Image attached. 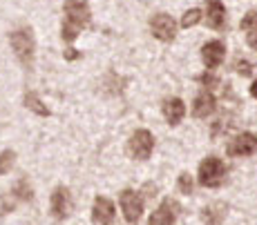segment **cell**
Returning a JSON list of instances; mask_svg holds the SVG:
<instances>
[{
    "label": "cell",
    "instance_id": "ba28073f",
    "mask_svg": "<svg viewBox=\"0 0 257 225\" xmlns=\"http://www.w3.org/2000/svg\"><path fill=\"white\" fill-rule=\"evenodd\" d=\"M177 214H179V203L172 198H166L164 203L152 212L150 225H172L177 221Z\"/></svg>",
    "mask_w": 257,
    "mask_h": 225
},
{
    "label": "cell",
    "instance_id": "44dd1931",
    "mask_svg": "<svg viewBox=\"0 0 257 225\" xmlns=\"http://www.w3.org/2000/svg\"><path fill=\"white\" fill-rule=\"evenodd\" d=\"M237 72H239V74H244V76H248V74H250V62L237 60Z\"/></svg>",
    "mask_w": 257,
    "mask_h": 225
},
{
    "label": "cell",
    "instance_id": "4fadbf2b",
    "mask_svg": "<svg viewBox=\"0 0 257 225\" xmlns=\"http://www.w3.org/2000/svg\"><path fill=\"white\" fill-rule=\"evenodd\" d=\"M164 116L170 125H179L186 116V105L181 98H168L164 102Z\"/></svg>",
    "mask_w": 257,
    "mask_h": 225
},
{
    "label": "cell",
    "instance_id": "52a82bcc",
    "mask_svg": "<svg viewBox=\"0 0 257 225\" xmlns=\"http://www.w3.org/2000/svg\"><path fill=\"white\" fill-rule=\"evenodd\" d=\"M72 194H70V190L67 188H56L54 190V194H52V214H54V218L56 221H65L67 216H70V212H72Z\"/></svg>",
    "mask_w": 257,
    "mask_h": 225
},
{
    "label": "cell",
    "instance_id": "5b68a950",
    "mask_svg": "<svg viewBox=\"0 0 257 225\" xmlns=\"http://www.w3.org/2000/svg\"><path fill=\"white\" fill-rule=\"evenodd\" d=\"M121 210L127 223H137L143 212V198L135 190H123L121 192Z\"/></svg>",
    "mask_w": 257,
    "mask_h": 225
},
{
    "label": "cell",
    "instance_id": "9a60e30c",
    "mask_svg": "<svg viewBox=\"0 0 257 225\" xmlns=\"http://www.w3.org/2000/svg\"><path fill=\"white\" fill-rule=\"evenodd\" d=\"M241 29L246 32V40H248V45L253 47L257 52V14L250 12L244 16V20H241Z\"/></svg>",
    "mask_w": 257,
    "mask_h": 225
},
{
    "label": "cell",
    "instance_id": "ffe728a7",
    "mask_svg": "<svg viewBox=\"0 0 257 225\" xmlns=\"http://www.w3.org/2000/svg\"><path fill=\"white\" fill-rule=\"evenodd\" d=\"M179 190L184 194H192V178H190V174H179Z\"/></svg>",
    "mask_w": 257,
    "mask_h": 225
},
{
    "label": "cell",
    "instance_id": "603a6c76",
    "mask_svg": "<svg viewBox=\"0 0 257 225\" xmlns=\"http://www.w3.org/2000/svg\"><path fill=\"white\" fill-rule=\"evenodd\" d=\"M250 94H253V98H257V80L253 82V87H250Z\"/></svg>",
    "mask_w": 257,
    "mask_h": 225
},
{
    "label": "cell",
    "instance_id": "d6986e66",
    "mask_svg": "<svg viewBox=\"0 0 257 225\" xmlns=\"http://www.w3.org/2000/svg\"><path fill=\"white\" fill-rule=\"evenodd\" d=\"M199 20H201V12H199V9H190V12H186L184 18H181V27L188 29V27L197 25Z\"/></svg>",
    "mask_w": 257,
    "mask_h": 225
},
{
    "label": "cell",
    "instance_id": "7c38bea8",
    "mask_svg": "<svg viewBox=\"0 0 257 225\" xmlns=\"http://www.w3.org/2000/svg\"><path fill=\"white\" fill-rule=\"evenodd\" d=\"M206 22L212 29H224L226 25V7L221 0H208V12H206Z\"/></svg>",
    "mask_w": 257,
    "mask_h": 225
},
{
    "label": "cell",
    "instance_id": "30bf717a",
    "mask_svg": "<svg viewBox=\"0 0 257 225\" xmlns=\"http://www.w3.org/2000/svg\"><path fill=\"white\" fill-rule=\"evenodd\" d=\"M257 152V136L255 134H239L233 143L228 145V154L230 156H250Z\"/></svg>",
    "mask_w": 257,
    "mask_h": 225
},
{
    "label": "cell",
    "instance_id": "2e32d148",
    "mask_svg": "<svg viewBox=\"0 0 257 225\" xmlns=\"http://www.w3.org/2000/svg\"><path fill=\"white\" fill-rule=\"evenodd\" d=\"M25 107H27V110H32V112H36L38 116H49V110H47L45 105H43L41 98H38L34 92L25 94Z\"/></svg>",
    "mask_w": 257,
    "mask_h": 225
},
{
    "label": "cell",
    "instance_id": "7402d4cb",
    "mask_svg": "<svg viewBox=\"0 0 257 225\" xmlns=\"http://www.w3.org/2000/svg\"><path fill=\"white\" fill-rule=\"evenodd\" d=\"M65 58H67V60H76V58H78V52H76V50H67V52H65Z\"/></svg>",
    "mask_w": 257,
    "mask_h": 225
},
{
    "label": "cell",
    "instance_id": "7a4b0ae2",
    "mask_svg": "<svg viewBox=\"0 0 257 225\" xmlns=\"http://www.w3.org/2000/svg\"><path fill=\"white\" fill-rule=\"evenodd\" d=\"M9 42H12V50L16 54V58L21 60V65L27 72L34 70V50H36V42H34V34L29 27H21L16 32L9 34Z\"/></svg>",
    "mask_w": 257,
    "mask_h": 225
},
{
    "label": "cell",
    "instance_id": "e0dca14e",
    "mask_svg": "<svg viewBox=\"0 0 257 225\" xmlns=\"http://www.w3.org/2000/svg\"><path fill=\"white\" fill-rule=\"evenodd\" d=\"M12 196H14V198H18V200H32L34 194H32V188H29L27 178H21L16 185H14Z\"/></svg>",
    "mask_w": 257,
    "mask_h": 225
},
{
    "label": "cell",
    "instance_id": "8992f818",
    "mask_svg": "<svg viewBox=\"0 0 257 225\" xmlns=\"http://www.w3.org/2000/svg\"><path fill=\"white\" fill-rule=\"evenodd\" d=\"M150 29L157 40H161V42H172L177 36V25L168 14H157L150 20Z\"/></svg>",
    "mask_w": 257,
    "mask_h": 225
},
{
    "label": "cell",
    "instance_id": "3957f363",
    "mask_svg": "<svg viewBox=\"0 0 257 225\" xmlns=\"http://www.w3.org/2000/svg\"><path fill=\"white\" fill-rule=\"evenodd\" d=\"M224 176H226V165L221 158L217 156H208V158L201 160L199 165V183L204 188H219L224 183Z\"/></svg>",
    "mask_w": 257,
    "mask_h": 225
},
{
    "label": "cell",
    "instance_id": "ac0fdd59",
    "mask_svg": "<svg viewBox=\"0 0 257 225\" xmlns=\"http://www.w3.org/2000/svg\"><path fill=\"white\" fill-rule=\"evenodd\" d=\"M14 158H16V152H14V150L0 152V174H7L9 170H12Z\"/></svg>",
    "mask_w": 257,
    "mask_h": 225
},
{
    "label": "cell",
    "instance_id": "8fae6325",
    "mask_svg": "<svg viewBox=\"0 0 257 225\" xmlns=\"http://www.w3.org/2000/svg\"><path fill=\"white\" fill-rule=\"evenodd\" d=\"M92 221L94 223H112L114 221V203L110 198H103L96 196L94 198V208H92Z\"/></svg>",
    "mask_w": 257,
    "mask_h": 225
},
{
    "label": "cell",
    "instance_id": "5bb4252c",
    "mask_svg": "<svg viewBox=\"0 0 257 225\" xmlns=\"http://www.w3.org/2000/svg\"><path fill=\"white\" fill-rule=\"evenodd\" d=\"M215 112V96L210 92H201L195 98V105H192V114L197 118H208V114Z\"/></svg>",
    "mask_w": 257,
    "mask_h": 225
},
{
    "label": "cell",
    "instance_id": "277c9868",
    "mask_svg": "<svg viewBox=\"0 0 257 225\" xmlns=\"http://www.w3.org/2000/svg\"><path fill=\"white\" fill-rule=\"evenodd\" d=\"M127 148H130V154L135 156V158L146 160V158H150L152 150H155V138H152V134L148 130H137L135 134H132Z\"/></svg>",
    "mask_w": 257,
    "mask_h": 225
},
{
    "label": "cell",
    "instance_id": "6da1fadb",
    "mask_svg": "<svg viewBox=\"0 0 257 225\" xmlns=\"http://www.w3.org/2000/svg\"><path fill=\"white\" fill-rule=\"evenodd\" d=\"M92 12L83 0H65V22H63V40L72 42L78 32L90 27Z\"/></svg>",
    "mask_w": 257,
    "mask_h": 225
},
{
    "label": "cell",
    "instance_id": "9c48e42d",
    "mask_svg": "<svg viewBox=\"0 0 257 225\" xmlns=\"http://www.w3.org/2000/svg\"><path fill=\"white\" fill-rule=\"evenodd\" d=\"M224 54H226V47L221 40H210L201 47V58H204V65L208 67V70H215V67L221 65Z\"/></svg>",
    "mask_w": 257,
    "mask_h": 225
}]
</instances>
